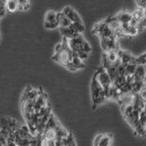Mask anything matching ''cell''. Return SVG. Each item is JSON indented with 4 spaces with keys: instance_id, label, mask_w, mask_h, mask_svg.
Returning <instances> with one entry per match:
<instances>
[{
    "instance_id": "6da1fadb",
    "label": "cell",
    "mask_w": 146,
    "mask_h": 146,
    "mask_svg": "<svg viewBox=\"0 0 146 146\" xmlns=\"http://www.w3.org/2000/svg\"><path fill=\"white\" fill-rule=\"evenodd\" d=\"M91 93H92V100H93L94 108H96L98 105L102 103L103 101L106 100V96H105L104 90H103L102 86L100 84V82L96 80V78L94 75L93 80L91 83Z\"/></svg>"
},
{
    "instance_id": "7a4b0ae2",
    "label": "cell",
    "mask_w": 146,
    "mask_h": 146,
    "mask_svg": "<svg viewBox=\"0 0 146 146\" xmlns=\"http://www.w3.org/2000/svg\"><path fill=\"white\" fill-rule=\"evenodd\" d=\"M95 77L96 78L100 84L102 86L103 90H104V93H105V96H106L108 90H109L110 86H111V79H110L109 75L108 73L106 72V70L104 69L102 66L100 67L98 69V71L96 72L95 74Z\"/></svg>"
},
{
    "instance_id": "3957f363",
    "label": "cell",
    "mask_w": 146,
    "mask_h": 146,
    "mask_svg": "<svg viewBox=\"0 0 146 146\" xmlns=\"http://www.w3.org/2000/svg\"><path fill=\"white\" fill-rule=\"evenodd\" d=\"M94 34L98 35V37H111L114 36L113 30L110 28L104 22H100L98 23L95 25V27L93 28Z\"/></svg>"
},
{
    "instance_id": "277c9868",
    "label": "cell",
    "mask_w": 146,
    "mask_h": 146,
    "mask_svg": "<svg viewBox=\"0 0 146 146\" xmlns=\"http://www.w3.org/2000/svg\"><path fill=\"white\" fill-rule=\"evenodd\" d=\"M100 44L101 48H102L103 52H106L109 50H118V42L114 36L111 37H100Z\"/></svg>"
},
{
    "instance_id": "5b68a950",
    "label": "cell",
    "mask_w": 146,
    "mask_h": 146,
    "mask_svg": "<svg viewBox=\"0 0 146 146\" xmlns=\"http://www.w3.org/2000/svg\"><path fill=\"white\" fill-rule=\"evenodd\" d=\"M49 105V100H48V96L45 93H43L41 90V92L39 93L38 96L35 98L34 100V109L35 112H38L41 109L45 108L46 106Z\"/></svg>"
},
{
    "instance_id": "8992f818",
    "label": "cell",
    "mask_w": 146,
    "mask_h": 146,
    "mask_svg": "<svg viewBox=\"0 0 146 146\" xmlns=\"http://www.w3.org/2000/svg\"><path fill=\"white\" fill-rule=\"evenodd\" d=\"M40 92H41V90H39V89H35L28 86L23 91V94L22 96V100H35V98L38 96Z\"/></svg>"
},
{
    "instance_id": "52a82bcc",
    "label": "cell",
    "mask_w": 146,
    "mask_h": 146,
    "mask_svg": "<svg viewBox=\"0 0 146 146\" xmlns=\"http://www.w3.org/2000/svg\"><path fill=\"white\" fill-rule=\"evenodd\" d=\"M118 58L120 60V63L121 64H128V63H135V56H133V55H131L129 53H128V52L126 51H122V50H119L118 49Z\"/></svg>"
},
{
    "instance_id": "ba28073f",
    "label": "cell",
    "mask_w": 146,
    "mask_h": 146,
    "mask_svg": "<svg viewBox=\"0 0 146 146\" xmlns=\"http://www.w3.org/2000/svg\"><path fill=\"white\" fill-rule=\"evenodd\" d=\"M62 12L64 14L65 16H66L68 19H69L70 21H71L72 23L82 22V20H81V18H80V16L78 15V13H77V12L75 11L73 8H71V7H69V6L64 7Z\"/></svg>"
},
{
    "instance_id": "9c48e42d",
    "label": "cell",
    "mask_w": 146,
    "mask_h": 146,
    "mask_svg": "<svg viewBox=\"0 0 146 146\" xmlns=\"http://www.w3.org/2000/svg\"><path fill=\"white\" fill-rule=\"evenodd\" d=\"M118 50H109L106 52H103V60H106L107 62L114 64L116 62H120L118 58Z\"/></svg>"
},
{
    "instance_id": "30bf717a",
    "label": "cell",
    "mask_w": 146,
    "mask_h": 146,
    "mask_svg": "<svg viewBox=\"0 0 146 146\" xmlns=\"http://www.w3.org/2000/svg\"><path fill=\"white\" fill-rule=\"evenodd\" d=\"M121 29L123 30L125 36H135L137 33H139L137 27H135V25H131V23H121Z\"/></svg>"
},
{
    "instance_id": "8fae6325",
    "label": "cell",
    "mask_w": 146,
    "mask_h": 146,
    "mask_svg": "<svg viewBox=\"0 0 146 146\" xmlns=\"http://www.w3.org/2000/svg\"><path fill=\"white\" fill-rule=\"evenodd\" d=\"M146 69L145 64H137L135 67V73L133 75V80H139V81H145Z\"/></svg>"
},
{
    "instance_id": "7c38bea8",
    "label": "cell",
    "mask_w": 146,
    "mask_h": 146,
    "mask_svg": "<svg viewBox=\"0 0 146 146\" xmlns=\"http://www.w3.org/2000/svg\"><path fill=\"white\" fill-rule=\"evenodd\" d=\"M56 22H58V27H66L71 25V21L68 19L62 12L56 13Z\"/></svg>"
},
{
    "instance_id": "4fadbf2b",
    "label": "cell",
    "mask_w": 146,
    "mask_h": 146,
    "mask_svg": "<svg viewBox=\"0 0 146 146\" xmlns=\"http://www.w3.org/2000/svg\"><path fill=\"white\" fill-rule=\"evenodd\" d=\"M131 16H133V20L137 23V25L141 23H145V9H142L138 7L137 10H135L133 12V13L131 14Z\"/></svg>"
},
{
    "instance_id": "5bb4252c",
    "label": "cell",
    "mask_w": 146,
    "mask_h": 146,
    "mask_svg": "<svg viewBox=\"0 0 146 146\" xmlns=\"http://www.w3.org/2000/svg\"><path fill=\"white\" fill-rule=\"evenodd\" d=\"M114 17L116 18V20L118 21L120 23H128L131 22L133 16H131V13H128V12H121V13L117 14Z\"/></svg>"
},
{
    "instance_id": "9a60e30c",
    "label": "cell",
    "mask_w": 146,
    "mask_h": 146,
    "mask_svg": "<svg viewBox=\"0 0 146 146\" xmlns=\"http://www.w3.org/2000/svg\"><path fill=\"white\" fill-rule=\"evenodd\" d=\"M56 138H58V139H63V138H65L70 133L69 131H68L64 127H62L60 123H58V125L56 126Z\"/></svg>"
},
{
    "instance_id": "2e32d148",
    "label": "cell",
    "mask_w": 146,
    "mask_h": 146,
    "mask_svg": "<svg viewBox=\"0 0 146 146\" xmlns=\"http://www.w3.org/2000/svg\"><path fill=\"white\" fill-rule=\"evenodd\" d=\"M106 25L109 27L111 29L114 31L115 29H117V28H119L120 27H121V23H120L118 21L116 20V18L115 17H110V18H108L106 19L105 21H103Z\"/></svg>"
},
{
    "instance_id": "e0dca14e",
    "label": "cell",
    "mask_w": 146,
    "mask_h": 146,
    "mask_svg": "<svg viewBox=\"0 0 146 146\" xmlns=\"http://www.w3.org/2000/svg\"><path fill=\"white\" fill-rule=\"evenodd\" d=\"M60 33H62V37H64V38H67V39H70L72 38V37H74L76 34V32H74L73 30L70 28V27H60Z\"/></svg>"
},
{
    "instance_id": "ac0fdd59",
    "label": "cell",
    "mask_w": 146,
    "mask_h": 146,
    "mask_svg": "<svg viewBox=\"0 0 146 146\" xmlns=\"http://www.w3.org/2000/svg\"><path fill=\"white\" fill-rule=\"evenodd\" d=\"M72 63L74 64V66L76 67V69H83V68L86 67V64L84 63V60H80L78 56H76V54H75V52L73 51V56H72Z\"/></svg>"
},
{
    "instance_id": "d6986e66",
    "label": "cell",
    "mask_w": 146,
    "mask_h": 146,
    "mask_svg": "<svg viewBox=\"0 0 146 146\" xmlns=\"http://www.w3.org/2000/svg\"><path fill=\"white\" fill-rule=\"evenodd\" d=\"M6 11L9 12H16L19 10V3L17 0H7L5 3Z\"/></svg>"
},
{
    "instance_id": "ffe728a7",
    "label": "cell",
    "mask_w": 146,
    "mask_h": 146,
    "mask_svg": "<svg viewBox=\"0 0 146 146\" xmlns=\"http://www.w3.org/2000/svg\"><path fill=\"white\" fill-rule=\"evenodd\" d=\"M70 28L76 33H83L85 31V27L82 22H74L71 23V25H69Z\"/></svg>"
},
{
    "instance_id": "44dd1931",
    "label": "cell",
    "mask_w": 146,
    "mask_h": 146,
    "mask_svg": "<svg viewBox=\"0 0 146 146\" xmlns=\"http://www.w3.org/2000/svg\"><path fill=\"white\" fill-rule=\"evenodd\" d=\"M112 143V135L110 133H107V135H101V138L98 142V145L100 146H109L111 145Z\"/></svg>"
},
{
    "instance_id": "7402d4cb",
    "label": "cell",
    "mask_w": 146,
    "mask_h": 146,
    "mask_svg": "<svg viewBox=\"0 0 146 146\" xmlns=\"http://www.w3.org/2000/svg\"><path fill=\"white\" fill-rule=\"evenodd\" d=\"M136 64L135 63H128V64L125 65V76L126 77H133V73H135Z\"/></svg>"
},
{
    "instance_id": "603a6c76",
    "label": "cell",
    "mask_w": 146,
    "mask_h": 146,
    "mask_svg": "<svg viewBox=\"0 0 146 146\" xmlns=\"http://www.w3.org/2000/svg\"><path fill=\"white\" fill-rule=\"evenodd\" d=\"M138 123H139V126L141 127V129L146 131V113H145V109L141 110L139 112V115H138Z\"/></svg>"
},
{
    "instance_id": "cb8c5ba5",
    "label": "cell",
    "mask_w": 146,
    "mask_h": 146,
    "mask_svg": "<svg viewBox=\"0 0 146 146\" xmlns=\"http://www.w3.org/2000/svg\"><path fill=\"white\" fill-rule=\"evenodd\" d=\"M47 23H58L56 22V12L48 11L45 15V21Z\"/></svg>"
},
{
    "instance_id": "d4e9b609",
    "label": "cell",
    "mask_w": 146,
    "mask_h": 146,
    "mask_svg": "<svg viewBox=\"0 0 146 146\" xmlns=\"http://www.w3.org/2000/svg\"><path fill=\"white\" fill-rule=\"evenodd\" d=\"M72 145L73 146L76 145V143H75L74 139H73L72 135L71 133H69L66 137L62 139V146H72Z\"/></svg>"
},
{
    "instance_id": "484cf974",
    "label": "cell",
    "mask_w": 146,
    "mask_h": 146,
    "mask_svg": "<svg viewBox=\"0 0 146 146\" xmlns=\"http://www.w3.org/2000/svg\"><path fill=\"white\" fill-rule=\"evenodd\" d=\"M19 3V10H27L29 8V0H17Z\"/></svg>"
},
{
    "instance_id": "4316f807",
    "label": "cell",
    "mask_w": 146,
    "mask_h": 146,
    "mask_svg": "<svg viewBox=\"0 0 146 146\" xmlns=\"http://www.w3.org/2000/svg\"><path fill=\"white\" fill-rule=\"evenodd\" d=\"M135 64H145L146 63V55L145 53H143L142 55H140L139 56H136L135 58Z\"/></svg>"
},
{
    "instance_id": "83f0119b",
    "label": "cell",
    "mask_w": 146,
    "mask_h": 146,
    "mask_svg": "<svg viewBox=\"0 0 146 146\" xmlns=\"http://www.w3.org/2000/svg\"><path fill=\"white\" fill-rule=\"evenodd\" d=\"M75 54H76V56L82 60H87V58H89V53L84 52V51H76V52H75Z\"/></svg>"
},
{
    "instance_id": "f1b7e54d",
    "label": "cell",
    "mask_w": 146,
    "mask_h": 146,
    "mask_svg": "<svg viewBox=\"0 0 146 146\" xmlns=\"http://www.w3.org/2000/svg\"><path fill=\"white\" fill-rule=\"evenodd\" d=\"M44 27L47 29H55V28L58 27V23H47V22H44Z\"/></svg>"
},
{
    "instance_id": "f546056e",
    "label": "cell",
    "mask_w": 146,
    "mask_h": 146,
    "mask_svg": "<svg viewBox=\"0 0 146 146\" xmlns=\"http://www.w3.org/2000/svg\"><path fill=\"white\" fill-rule=\"evenodd\" d=\"M135 1L139 8H142V9L146 8V0H135Z\"/></svg>"
},
{
    "instance_id": "4dcf8cb0",
    "label": "cell",
    "mask_w": 146,
    "mask_h": 146,
    "mask_svg": "<svg viewBox=\"0 0 146 146\" xmlns=\"http://www.w3.org/2000/svg\"><path fill=\"white\" fill-rule=\"evenodd\" d=\"M6 137L7 136L3 133H0V146L2 145H6L7 144V140H6Z\"/></svg>"
},
{
    "instance_id": "1f68e13d",
    "label": "cell",
    "mask_w": 146,
    "mask_h": 146,
    "mask_svg": "<svg viewBox=\"0 0 146 146\" xmlns=\"http://www.w3.org/2000/svg\"><path fill=\"white\" fill-rule=\"evenodd\" d=\"M101 133L100 135H98L95 137V139H94V145H98V142H100V138H101Z\"/></svg>"
}]
</instances>
